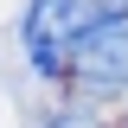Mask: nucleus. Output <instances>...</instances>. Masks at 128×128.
Wrapping results in <instances>:
<instances>
[{"label":"nucleus","instance_id":"nucleus-1","mask_svg":"<svg viewBox=\"0 0 128 128\" xmlns=\"http://www.w3.org/2000/svg\"><path fill=\"white\" fill-rule=\"evenodd\" d=\"M109 26H128V0H32L19 32H26L32 70L58 77V70H70V51Z\"/></svg>","mask_w":128,"mask_h":128},{"label":"nucleus","instance_id":"nucleus-2","mask_svg":"<svg viewBox=\"0 0 128 128\" xmlns=\"http://www.w3.org/2000/svg\"><path fill=\"white\" fill-rule=\"evenodd\" d=\"M70 77H83L90 90H128V26H109L83 38L70 51Z\"/></svg>","mask_w":128,"mask_h":128},{"label":"nucleus","instance_id":"nucleus-3","mask_svg":"<svg viewBox=\"0 0 128 128\" xmlns=\"http://www.w3.org/2000/svg\"><path fill=\"white\" fill-rule=\"evenodd\" d=\"M51 128H96V122H90V115H83V109H70V115H58V122H51Z\"/></svg>","mask_w":128,"mask_h":128}]
</instances>
